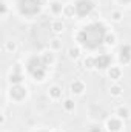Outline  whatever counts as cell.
<instances>
[{
  "instance_id": "obj_1",
  "label": "cell",
  "mask_w": 131,
  "mask_h": 132,
  "mask_svg": "<svg viewBox=\"0 0 131 132\" xmlns=\"http://www.w3.org/2000/svg\"><path fill=\"white\" fill-rule=\"evenodd\" d=\"M106 34H108L106 26L103 23H100V22H94V23H90V25L83 26L77 32L76 38H77V42H79V45L82 48L94 51L102 43H105Z\"/></svg>"
},
{
  "instance_id": "obj_2",
  "label": "cell",
  "mask_w": 131,
  "mask_h": 132,
  "mask_svg": "<svg viewBox=\"0 0 131 132\" xmlns=\"http://www.w3.org/2000/svg\"><path fill=\"white\" fill-rule=\"evenodd\" d=\"M26 71L33 75L35 81H42L46 75V65L43 63L42 57H31L26 63Z\"/></svg>"
},
{
  "instance_id": "obj_3",
  "label": "cell",
  "mask_w": 131,
  "mask_h": 132,
  "mask_svg": "<svg viewBox=\"0 0 131 132\" xmlns=\"http://www.w3.org/2000/svg\"><path fill=\"white\" fill-rule=\"evenodd\" d=\"M17 6H19V11H20L22 15L33 17V15H37L40 12L42 0H19Z\"/></svg>"
},
{
  "instance_id": "obj_4",
  "label": "cell",
  "mask_w": 131,
  "mask_h": 132,
  "mask_svg": "<svg viewBox=\"0 0 131 132\" xmlns=\"http://www.w3.org/2000/svg\"><path fill=\"white\" fill-rule=\"evenodd\" d=\"M74 8H76V14L79 17H86L94 11L96 3L93 0H77L74 3Z\"/></svg>"
},
{
  "instance_id": "obj_5",
  "label": "cell",
  "mask_w": 131,
  "mask_h": 132,
  "mask_svg": "<svg viewBox=\"0 0 131 132\" xmlns=\"http://www.w3.org/2000/svg\"><path fill=\"white\" fill-rule=\"evenodd\" d=\"M9 95H11V98L16 100V101H22L28 95V89L25 86H22V85H12V88L9 91Z\"/></svg>"
},
{
  "instance_id": "obj_6",
  "label": "cell",
  "mask_w": 131,
  "mask_h": 132,
  "mask_svg": "<svg viewBox=\"0 0 131 132\" xmlns=\"http://www.w3.org/2000/svg\"><path fill=\"white\" fill-rule=\"evenodd\" d=\"M94 68L97 69H106L111 66V57L108 54H99L97 57H94Z\"/></svg>"
},
{
  "instance_id": "obj_7",
  "label": "cell",
  "mask_w": 131,
  "mask_h": 132,
  "mask_svg": "<svg viewBox=\"0 0 131 132\" xmlns=\"http://www.w3.org/2000/svg\"><path fill=\"white\" fill-rule=\"evenodd\" d=\"M119 62L122 65H128L131 63V46L130 45H123L119 49Z\"/></svg>"
},
{
  "instance_id": "obj_8",
  "label": "cell",
  "mask_w": 131,
  "mask_h": 132,
  "mask_svg": "<svg viewBox=\"0 0 131 132\" xmlns=\"http://www.w3.org/2000/svg\"><path fill=\"white\" fill-rule=\"evenodd\" d=\"M106 129L110 132H119L122 129V121L120 118H110L106 121Z\"/></svg>"
},
{
  "instance_id": "obj_9",
  "label": "cell",
  "mask_w": 131,
  "mask_h": 132,
  "mask_svg": "<svg viewBox=\"0 0 131 132\" xmlns=\"http://www.w3.org/2000/svg\"><path fill=\"white\" fill-rule=\"evenodd\" d=\"M85 91V85H83V81H80V80H74L72 83H71V92L72 94H82Z\"/></svg>"
},
{
  "instance_id": "obj_10",
  "label": "cell",
  "mask_w": 131,
  "mask_h": 132,
  "mask_svg": "<svg viewBox=\"0 0 131 132\" xmlns=\"http://www.w3.org/2000/svg\"><path fill=\"white\" fill-rule=\"evenodd\" d=\"M108 77L113 78V80H119V78L122 77V69H120L119 66H111V68L108 69Z\"/></svg>"
},
{
  "instance_id": "obj_11",
  "label": "cell",
  "mask_w": 131,
  "mask_h": 132,
  "mask_svg": "<svg viewBox=\"0 0 131 132\" xmlns=\"http://www.w3.org/2000/svg\"><path fill=\"white\" fill-rule=\"evenodd\" d=\"M9 81H11L12 85H20V83L23 81V75L20 74V71H19V68L16 69V72H12V74L9 75Z\"/></svg>"
},
{
  "instance_id": "obj_12",
  "label": "cell",
  "mask_w": 131,
  "mask_h": 132,
  "mask_svg": "<svg viewBox=\"0 0 131 132\" xmlns=\"http://www.w3.org/2000/svg\"><path fill=\"white\" fill-rule=\"evenodd\" d=\"M63 5L60 3V2H53V3H49V9H51V12L53 14H60V12H63Z\"/></svg>"
},
{
  "instance_id": "obj_13",
  "label": "cell",
  "mask_w": 131,
  "mask_h": 132,
  "mask_svg": "<svg viewBox=\"0 0 131 132\" xmlns=\"http://www.w3.org/2000/svg\"><path fill=\"white\" fill-rule=\"evenodd\" d=\"M49 97L54 100L60 98L62 97V88H59V86H51L49 88Z\"/></svg>"
},
{
  "instance_id": "obj_14",
  "label": "cell",
  "mask_w": 131,
  "mask_h": 132,
  "mask_svg": "<svg viewBox=\"0 0 131 132\" xmlns=\"http://www.w3.org/2000/svg\"><path fill=\"white\" fill-rule=\"evenodd\" d=\"M42 60H43V63L46 66L53 65V63H54V54H53V52H45V54L42 55Z\"/></svg>"
},
{
  "instance_id": "obj_15",
  "label": "cell",
  "mask_w": 131,
  "mask_h": 132,
  "mask_svg": "<svg viewBox=\"0 0 131 132\" xmlns=\"http://www.w3.org/2000/svg\"><path fill=\"white\" fill-rule=\"evenodd\" d=\"M63 14H65L66 17H72V15L76 14V8H74V5H65V8H63Z\"/></svg>"
},
{
  "instance_id": "obj_16",
  "label": "cell",
  "mask_w": 131,
  "mask_h": 132,
  "mask_svg": "<svg viewBox=\"0 0 131 132\" xmlns=\"http://www.w3.org/2000/svg\"><path fill=\"white\" fill-rule=\"evenodd\" d=\"M51 29L54 32H62L63 31V23L62 22H53L51 23Z\"/></svg>"
},
{
  "instance_id": "obj_17",
  "label": "cell",
  "mask_w": 131,
  "mask_h": 132,
  "mask_svg": "<svg viewBox=\"0 0 131 132\" xmlns=\"http://www.w3.org/2000/svg\"><path fill=\"white\" fill-rule=\"evenodd\" d=\"M110 92H111V95H113V97H119V95L122 94V88H120V86H117V85H114V86H111V88H110Z\"/></svg>"
},
{
  "instance_id": "obj_18",
  "label": "cell",
  "mask_w": 131,
  "mask_h": 132,
  "mask_svg": "<svg viewBox=\"0 0 131 132\" xmlns=\"http://www.w3.org/2000/svg\"><path fill=\"white\" fill-rule=\"evenodd\" d=\"M117 115H119V118H128L130 117V111L127 108H119L117 109Z\"/></svg>"
},
{
  "instance_id": "obj_19",
  "label": "cell",
  "mask_w": 131,
  "mask_h": 132,
  "mask_svg": "<svg viewBox=\"0 0 131 132\" xmlns=\"http://www.w3.org/2000/svg\"><path fill=\"white\" fill-rule=\"evenodd\" d=\"M68 55H69L71 59H77V57L80 55V48H69Z\"/></svg>"
},
{
  "instance_id": "obj_20",
  "label": "cell",
  "mask_w": 131,
  "mask_h": 132,
  "mask_svg": "<svg viewBox=\"0 0 131 132\" xmlns=\"http://www.w3.org/2000/svg\"><path fill=\"white\" fill-rule=\"evenodd\" d=\"M94 57H86L85 59V62H83V65H85V68H88V69H93L94 68Z\"/></svg>"
},
{
  "instance_id": "obj_21",
  "label": "cell",
  "mask_w": 131,
  "mask_h": 132,
  "mask_svg": "<svg viewBox=\"0 0 131 132\" xmlns=\"http://www.w3.org/2000/svg\"><path fill=\"white\" fill-rule=\"evenodd\" d=\"M105 43H106V45H114V43H116V35H114V34H106Z\"/></svg>"
},
{
  "instance_id": "obj_22",
  "label": "cell",
  "mask_w": 131,
  "mask_h": 132,
  "mask_svg": "<svg viewBox=\"0 0 131 132\" xmlns=\"http://www.w3.org/2000/svg\"><path fill=\"white\" fill-rule=\"evenodd\" d=\"M51 48H53L54 51H57V49H60V48H62V42H60L59 38H54V40L51 42Z\"/></svg>"
},
{
  "instance_id": "obj_23",
  "label": "cell",
  "mask_w": 131,
  "mask_h": 132,
  "mask_svg": "<svg viewBox=\"0 0 131 132\" xmlns=\"http://www.w3.org/2000/svg\"><path fill=\"white\" fill-rule=\"evenodd\" d=\"M63 108H65L66 111H72L74 109V101L72 100H65L63 101Z\"/></svg>"
},
{
  "instance_id": "obj_24",
  "label": "cell",
  "mask_w": 131,
  "mask_h": 132,
  "mask_svg": "<svg viewBox=\"0 0 131 132\" xmlns=\"http://www.w3.org/2000/svg\"><path fill=\"white\" fill-rule=\"evenodd\" d=\"M111 19H113L114 22H120V20H122V12H120V11H114V12L111 14Z\"/></svg>"
},
{
  "instance_id": "obj_25",
  "label": "cell",
  "mask_w": 131,
  "mask_h": 132,
  "mask_svg": "<svg viewBox=\"0 0 131 132\" xmlns=\"http://www.w3.org/2000/svg\"><path fill=\"white\" fill-rule=\"evenodd\" d=\"M6 49L8 51H16V43L14 42H8L6 43Z\"/></svg>"
},
{
  "instance_id": "obj_26",
  "label": "cell",
  "mask_w": 131,
  "mask_h": 132,
  "mask_svg": "<svg viewBox=\"0 0 131 132\" xmlns=\"http://www.w3.org/2000/svg\"><path fill=\"white\" fill-rule=\"evenodd\" d=\"M90 132H102V129H100L99 126L94 125V126H91V128H90Z\"/></svg>"
},
{
  "instance_id": "obj_27",
  "label": "cell",
  "mask_w": 131,
  "mask_h": 132,
  "mask_svg": "<svg viewBox=\"0 0 131 132\" xmlns=\"http://www.w3.org/2000/svg\"><path fill=\"white\" fill-rule=\"evenodd\" d=\"M2 14L3 15L6 14V5H5V2H2Z\"/></svg>"
},
{
  "instance_id": "obj_28",
  "label": "cell",
  "mask_w": 131,
  "mask_h": 132,
  "mask_svg": "<svg viewBox=\"0 0 131 132\" xmlns=\"http://www.w3.org/2000/svg\"><path fill=\"white\" fill-rule=\"evenodd\" d=\"M119 2H122V3H131V0H119Z\"/></svg>"
},
{
  "instance_id": "obj_29",
  "label": "cell",
  "mask_w": 131,
  "mask_h": 132,
  "mask_svg": "<svg viewBox=\"0 0 131 132\" xmlns=\"http://www.w3.org/2000/svg\"><path fill=\"white\" fill-rule=\"evenodd\" d=\"M56 132H62V131H56Z\"/></svg>"
},
{
  "instance_id": "obj_30",
  "label": "cell",
  "mask_w": 131,
  "mask_h": 132,
  "mask_svg": "<svg viewBox=\"0 0 131 132\" xmlns=\"http://www.w3.org/2000/svg\"><path fill=\"white\" fill-rule=\"evenodd\" d=\"M40 132H45V131H40Z\"/></svg>"
}]
</instances>
